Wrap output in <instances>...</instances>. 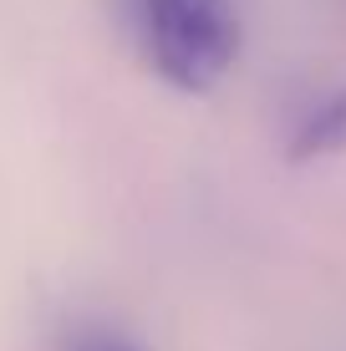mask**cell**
<instances>
[{
	"instance_id": "obj_1",
	"label": "cell",
	"mask_w": 346,
	"mask_h": 351,
	"mask_svg": "<svg viewBox=\"0 0 346 351\" xmlns=\"http://www.w3.org/2000/svg\"><path fill=\"white\" fill-rule=\"evenodd\" d=\"M133 31L153 71L188 97L214 92L240 56L234 0H133Z\"/></svg>"
},
{
	"instance_id": "obj_2",
	"label": "cell",
	"mask_w": 346,
	"mask_h": 351,
	"mask_svg": "<svg viewBox=\"0 0 346 351\" xmlns=\"http://www.w3.org/2000/svg\"><path fill=\"white\" fill-rule=\"evenodd\" d=\"M346 143V92H331L311 107V117L295 132V158H316Z\"/></svg>"
},
{
	"instance_id": "obj_3",
	"label": "cell",
	"mask_w": 346,
	"mask_h": 351,
	"mask_svg": "<svg viewBox=\"0 0 346 351\" xmlns=\"http://www.w3.org/2000/svg\"><path fill=\"white\" fill-rule=\"evenodd\" d=\"M62 351H143V346H138L127 331L107 326V321H87V326H77V331L66 336Z\"/></svg>"
}]
</instances>
